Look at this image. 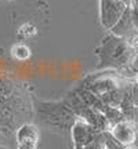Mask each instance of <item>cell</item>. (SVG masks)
I'll return each instance as SVG.
<instances>
[{
	"mask_svg": "<svg viewBox=\"0 0 138 149\" xmlns=\"http://www.w3.org/2000/svg\"><path fill=\"white\" fill-rule=\"evenodd\" d=\"M109 133L112 134V137L116 139L117 142H120L123 146L127 148V146H130V145H133L135 142L138 128L130 120H120V122L115 123L112 126Z\"/></svg>",
	"mask_w": 138,
	"mask_h": 149,
	"instance_id": "3957f363",
	"label": "cell"
},
{
	"mask_svg": "<svg viewBox=\"0 0 138 149\" xmlns=\"http://www.w3.org/2000/svg\"><path fill=\"white\" fill-rule=\"evenodd\" d=\"M17 144H35L39 145L40 131L32 123H24L15 130Z\"/></svg>",
	"mask_w": 138,
	"mask_h": 149,
	"instance_id": "277c9868",
	"label": "cell"
},
{
	"mask_svg": "<svg viewBox=\"0 0 138 149\" xmlns=\"http://www.w3.org/2000/svg\"><path fill=\"white\" fill-rule=\"evenodd\" d=\"M97 55L100 57V68H126L131 66V64L137 61V53L130 46L128 39L116 36L113 33L102 40L101 46L97 48Z\"/></svg>",
	"mask_w": 138,
	"mask_h": 149,
	"instance_id": "6da1fadb",
	"label": "cell"
},
{
	"mask_svg": "<svg viewBox=\"0 0 138 149\" xmlns=\"http://www.w3.org/2000/svg\"><path fill=\"white\" fill-rule=\"evenodd\" d=\"M36 33H37L36 28L33 26V25H31V24H25V25H22L18 29V37L22 39V40H26L29 37H33Z\"/></svg>",
	"mask_w": 138,
	"mask_h": 149,
	"instance_id": "8992f818",
	"label": "cell"
},
{
	"mask_svg": "<svg viewBox=\"0 0 138 149\" xmlns=\"http://www.w3.org/2000/svg\"><path fill=\"white\" fill-rule=\"evenodd\" d=\"M17 149H39V145H35V144H17Z\"/></svg>",
	"mask_w": 138,
	"mask_h": 149,
	"instance_id": "52a82bcc",
	"label": "cell"
},
{
	"mask_svg": "<svg viewBox=\"0 0 138 149\" xmlns=\"http://www.w3.org/2000/svg\"><path fill=\"white\" fill-rule=\"evenodd\" d=\"M10 53L13 55V58L17 59V61H21V62L28 61V59L32 57V50L25 43H17V44H14L11 47Z\"/></svg>",
	"mask_w": 138,
	"mask_h": 149,
	"instance_id": "5b68a950",
	"label": "cell"
},
{
	"mask_svg": "<svg viewBox=\"0 0 138 149\" xmlns=\"http://www.w3.org/2000/svg\"><path fill=\"white\" fill-rule=\"evenodd\" d=\"M127 10L123 0H101V24L106 29H113Z\"/></svg>",
	"mask_w": 138,
	"mask_h": 149,
	"instance_id": "7a4b0ae2",
	"label": "cell"
}]
</instances>
